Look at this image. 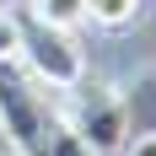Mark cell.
<instances>
[{"instance_id":"1","label":"cell","mask_w":156,"mask_h":156,"mask_svg":"<svg viewBox=\"0 0 156 156\" xmlns=\"http://www.w3.org/2000/svg\"><path fill=\"white\" fill-rule=\"evenodd\" d=\"M16 27H22V59L32 65V76L43 81V86L76 92L81 81H86V54H81V43L65 27H48L32 11H16Z\"/></svg>"},{"instance_id":"3","label":"cell","mask_w":156,"mask_h":156,"mask_svg":"<svg viewBox=\"0 0 156 156\" xmlns=\"http://www.w3.org/2000/svg\"><path fill=\"white\" fill-rule=\"evenodd\" d=\"M70 129H76L97 156L124 151L129 119H124V102L113 97V86H86V81H81L76 86V119H70Z\"/></svg>"},{"instance_id":"7","label":"cell","mask_w":156,"mask_h":156,"mask_svg":"<svg viewBox=\"0 0 156 156\" xmlns=\"http://www.w3.org/2000/svg\"><path fill=\"white\" fill-rule=\"evenodd\" d=\"M22 54V27H16V11H0V65Z\"/></svg>"},{"instance_id":"8","label":"cell","mask_w":156,"mask_h":156,"mask_svg":"<svg viewBox=\"0 0 156 156\" xmlns=\"http://www.w3.org/2000/svg\"><path fill=\"white\" fill-rule=\"evenodd\" d=\"M124 156H156V129H140L135 140H124Z\"/></svg>"},{"instance_id":"5","label":"cell","mask_w":156,"mask_h":156,"mask_svg":"<svg viewBox=\"0 0 156 156\" xmlns=\"http://www.w3.org/2000/svg\"><path fill=\"white\" fill-rule=\"evenodd\" d=\"M32 16H38V22H48V27L76 32L81 22H86V0H32Z\"/></svg>"},{"instance_id":"4","label":"cell","mask_w":156,"mask_h":156,"mask_svg":"<svg viewBox=\"0 0 156 156\" xmlns=\"http://www.w3.org/2000/svg\"><path fill=\"white\" fill-rule=\"evenodd\" d=\"M86 22L92 27H108V32L135 27L140 22V0H86Z\"/></svg>"},{"instance_id":"6","label":"cell","mask_w":156,"mask_h":156,"mask_svg":"<svg viewBox=\"0 0 156 156\" xmlns=\"http://www.w3.org/2000/svg\"><path fill=\"white\" fill-rule=\"evenodd\" d=\"M48 156H97V151L70 129V119H54L48 124Z\"/></svg>"},{"instance_id":"2","label":"cell","mask_w":156,"mask_h":156,"mask_svg":"<svg viewBox=\"0 0 156 156\" xmlns=\"http://www.w3.org/2000/svg\"><path fill=\"white\" fill-rule=\"evenodd\" d=\"M48 108L38 102L27 81L11 70V59L0 65V135L11 145V156H48Z\"/></svg>"}]
</instances>
